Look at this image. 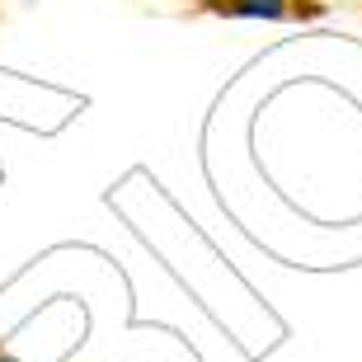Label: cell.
<instances>
[{"label":"cell","instance_id":"obj_3","mask_svg":"<svg viewBox=\"0 0 362 362\" xmlns=\"http://www.w3.org/2000/svg\"><path fill=\"white\" fill-rule=\"evenodd\" d=\"M212 5H216V0H212Z\"/></svg>","mask_w":362,"mask_h":362},{"label":"cell","instance_id":"obj_2","mask_svg":"<svg viewBox=\"0 0 362 362\" xmlns=\"http://www.w3.org/2000/svg\"><path fill=\"white\" fill-rule=\"evenodd\" d=\"M0 362H19V358H0Z\"/></svg>","mask_w":362,"mask_h":362},{"label":"cell","instance_id":"obj_1","mask_svg":"<svg viewBox=\"0 0 362 362\" xmlns=\"http://www.w3.org/2000/svg\"><path fill=\"white\" fill-rule=\"evenodd\" d=\"M212 10L230 14V19H269V24H278V19L292 14V5L287 0H216Z\"/></svg>","mask_w":362,"mask_h":362}]
</instances>
